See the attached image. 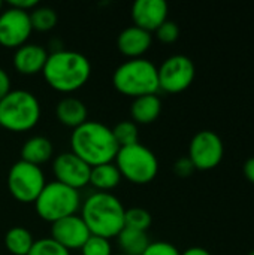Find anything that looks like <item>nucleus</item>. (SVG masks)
I'll list each match as a JSON object with an SVG mask.
<instances>
[{
	"label": "nucleus",
	"instance_id": "obj_17",
	"mask_svg": "<svg viewBox=\"0 0 254 255\" xmlns=\"http://www.w3.org/2000/svg\"><path fill=\"white\" fill-rule=\"evenodd\" d=\"M55 117L61 124L72 127V128H76L87 121L88 111H87V106L82 100L69 96V97L61 99L57 103Z\"/></svg>",
	"mask_w": 254,
	"mask_h": 255
},
{
	"label": "nucleus",
	"instance_id": "obj_20",
	"mask_svg": "<svg viewBox=\"0 0 254 255\" xmlns=\"http://www.w3.org/2000/svg\"><path fill=\"white\" fill-rule=\"evenodd\" d=\"M121 181V173L117 169L115 163H105L91 167L90 172V184L99 191L109 193V190L115 188Z\"/></svg>",
	"mask_w": 254,
	"mask_h": 255
},
{
	"label": "nucleus",
	"instance_id": "obj_5",
	"mask_svg": "<svg viewBox=\"0 0 254 255\" xmlns=\"http://www.w3.org/2000/svg\"><path fill=\"white\" fill-rule=\"evenodd\" d=\"M40 120V103L27 90H10L0 100V126L10 131H27Z\"/></svg>",
	"mask_w": 254,
	"mask_h": 255
},
{
	"label": "nucleus",
	"instance_id": "obj_12",
	"mask_svg": "<svg viewBox=\"0 0 254 255\" xmlns=\"http://www.w3.org/2000/svg\"><path fill=\"white\" fill-rule=\"evenodd\" d=\"M52 172L55 181L79 190L90 184L91 166H88L82 158H79L72 151L58 154L52 161Z\"/></svg>",
	"mask_w": 254,
	"mask_h": 255
},
{
	"label": "nucleus",
	"instance_id": "obj_1",
	"mask_svg": "<svg viewBox=\"0 0 254 255\" xmlns=\"http://www.w3.org/2000/svg\"><path fill=\"white\" fill-rule=\"evenodd\" d=\"M42 75L46 84L54 90L60 93H72L88 82L91 63L79 51L60 48L49 52Z\"/></svg>",
	"mask_w": 254,
	"mask_h": 255
},
{
	"label": "nucleus",
	"instance_id": "obj_8",
	"mask_svg": "<svg viewBox=\"0 0 254 255\" xmlns=\"http://www.w3.org/2000/svg\"><path fill=\"white\" fill-rule=\"evenodd\" d=\"M45 185L42 169L24 160L13 163L7 172V190L18 202L34 203Z\"/></svg>",
	"mask_w": 254,
	"mask_h": 255
},
{
	"label": "nucleus",
	"instance_id": "obj_13",
	"mask_svg": "<svg viewBox=\"0 0 254 255\" xmlns=\"http://www.w3.org/2000/svg\"><path fill=\"white\" fill-rule=\"evenodd\" d=\"M91 236L81 215H69L51 224V238L66 250H81Z\"/></svg>",
	"mask_w": 254,
	"mask_h": 255
},
{
	"label": "nucleus",
	"instance_id": "obj_33",
	"mask_svg": "<svg viewBox=\"0 0 254 255\" xmlns=\"http://www.w3.org/2000/svg\"><path fill=\"white\" fill-rule=\"evenodd\" d=\"M243 170H244L246 178H247L250 182H253L254 184V157H250V158L244 163Z\"/></svg>",
	"mask_w": 254,
	"mask_h": 255
},
{
	"label": "nucleus",
	"instance_id": "obj_27",
	"mask_svg": "<svg viewBox=\"0 0 254 255\" xmlns=\"http://www.w3.org/2000/svg\"><path fill=\"white\" fill-rule=\"evenodd\" d=\"M82 255H112V245L109 239L91 235L81 248Z\"/></svg>",
	"mask_w": 254,
	"mask_h": 255
},
{
	"label": "nucleus",
	"instance_id": "obj_15",
	"mask_svg": "<svg viewBox=\"0 0 254 255\" xmlns=\"http://www.w3.org/2000/svg\"><path fill=\"white\" fill-rule=\"evenodd\" d=\"M153 36L150 31L138 27V25H129L123 28L117 37V48L121 54H124L129 58H139L142 57L151 46Z\"/></svg>",
	"mask_w": 254,
	"mask_h": 255
},
{
	"label": "nucleus",
	"instance_id": "obj_10",
	"mask_svg": "<svg viewBox=\"0 0 254 255\" xmlns=\"http://www.w3.org/2000/svg\"><path fill=\"white\" fill-rule=\"evenodd\" d=\"M225 146L222 137L213 130L198 131L189 145V158L199 170H210L223 160Z\"/></svg>",
	"mask_w": 254,
	"mask_h": 255
},
{
	"label": "nucleus",
	"instance_id": "obj_4",
	"mask_svg": "<svg viewBox=\"0 0 254 255\" xmlns=\"http://www.w3.org/2000/svg\"><path fill=\"white\" fill-rule=\"evenodd\" d=\"M112 84L118 93L133 99L157 94L160 90L157 66L144 57L129 58L114 70Z\"/></svg>",
	"mask_w": 254,
	"mask_h": 255
},
{
	"label": "nucleus",
	"instance_id": "obj_28",
	"mask_svg": "<svg viewBox=\"0 0 254 255\" xmlns=\"http://www.w3.org/2000/svg\"><path fill=\"white\" fill-rule=\"evenodd\" d=\"M157 39L165 42V43H172L178 39L180 36V27L175 21L172 19H166L163 24L159 25V28L156 30Z\"/></svg>",
	"mask_w": 254,
	"mask_h": 255
},
{
	"label": "nucleus",
	"instance_id": "obj_6",
	"mask_svg": "<svg viewBox=\"0 0 254 255\" xmlns=\"http://www.w3.org/2000/svg\"><path fill=\"white\" fill-rule=\"evenodd\" d=\"M81 203L79 190L67 187L58 181H52L43 187L34 200V208L42 220L52 224L64 217L75 215L81 208Z\"/></svg>",
	"mask_w": 254,
	"mask_h": 255
},
{
	"label": "nucleus",
	"instance_id": "obj_23",
	"mask_svg": "<svg viewBox=\"0 0 254 255\" xmlns=\"http://www.w3.org/2000/svg\"><path fill=\"white\" fill-rule=\"evenodd\" d=\"M30 21L33 30L39 31H48L55 27L58 21V15L52 7L48 6H37L30 13Z\"/></svg>",
	"mask_w": 254,
	"mask_h": 255
},
{
	"label": "nucleus",
	"instance_id": "obj_37",
	"mask_svg": "<svg viewBox=\"0 0 254 255\" xmlns=\"http://www.w3.org/2000/svg\"><path fill=\"white\" fill-rule=\"evenodd\" d=\"M112 255H126V254H123V253H120V254H112Z\"/></svg>",
	"mask_w": 254,
	"mask_h": 255
},
{
	"label": "nucleus",
	"instance_id": "obj_36",
	"mask_svg": "<svg viewBox=\"0 0 254 255\" xmlns=\"http://www.w3.org/2000/svg\"><path fill=\"white\" fill-rule=\"evenodd\" d=\"M249 255H254V250L253 251H250V253H249Z\"/></svg>",
	"mask_w": 254,
	"mask_h": 255
},
{
	"label": "nucleus",
	"instance_id": "obj_30",
	"mask_svg": "<svg viewBox=\"0 0 254 255\" xmlns=\"http://www.w3.org/2000/svg\"><path fill=\"white\" fill-rule=\"evenodd\" d=\"M195 164L192 163V160L189 157H181L175 161L174 164V170L178 176L181 178H186V176H190L193 172H195Z\"/></svg>",
	"mask_w": 254,
	"mask_h": 255
},
{
	"label": "nucleus",
	"instance_id": "obj_11",
	"mask_svg": "<svg viewBox=\"0 0 254 255\" xmlns=\"http://www.w3.org/2000/svg\"><path fill=\"white\" fill-rule=\"evenodd\" d=\"M31 31L30 12L10 6L0 12V45L6 48H18L27 43Z\"/></svg>",
	"mask_w": 254,
	"mask_h": 255
},
{
	"label": "nucleus",
	"instance_id": "obj_24",
	"mask_svg": "<svg viewBox=\"0 0 254 255\" xmlns=\"http://www.w3.org/2000/svg\"><path fill=\"white\" fill-rule=\"evenodd\" d=\"M112 133H114V137H115V140H117V143H118L120 148L139 142L138 124H135L130 120L121 121V123L115 124V127L112 128Z\"/></svg>",
	"mask_w": 254,
	"mask_h": 255
},
{
	"label": "nucleus",
	"instance_id": "obj_2",
	"mask_svg": "<svg viewBox=\"0 0 254 255\" xmlns=\"http://www.w3.org/2000/svg\"><path fill=\"white\" fill-rule=\"evenodd\" d=\"M70 146L72 152L91 167L112 163L120 149L112 128L103 123L90 120L73 128L70 136Z\"/></svg>",
	"mask_w": 254,
	"mask_h": 255
},
{
	"label": "nucleus",
	"instance_id": "obj_16",
	"mask_svg": "<svg viewBox=\"0 0 254 255\" xmlns=\"http://www.w3.org/2000/svg\"><path fill=\"white\" fill-rule=\"evenodd\" d=\"M49 52L37 43H24L13 52V66L22 75H36L43 70Z\"/></svg>",
	"mask_w": 254,
	"mask_h": 255
},
{
	"label": "nucleus",
	"instance_id": "obj_35",
	"mask_svg": "<svg viewBox=\"0 0 254 255\" xmlns=\"http://www.w3.org/2000/svg\"><path fill=\"white\" fill-rule=\"evenodd\" d=\"M1 7H3V3H1V0H0V12H1Z\"/></svg>",
	"mask_w": 254,
	"mask_h": 255
},
{
	"label": "nucleus",
	"instance_id": "obj_34",
	"mask_svg": "<svg viewBox=\"0 0 254 255\" xmlns=\"http://www.w3.org/2000/svg\"><path fill=\"white\" fill-rule=\"evenodd\" d=\"M181 255H211V253L202 247H192V248L186 250L184 253H181Z\"/></svg>",
	"mask_w": 254,
	"mask_h": 255
},
{
	"label": "nucleus",
	"instance_id": "obj_9",
	"mask_svg": "<svg viewBox=\"0 0 254 255\" xmlns=\"http://www.w3.org/2000/svg\"><path fill=\"white\" fill-rule=\"evenodd\" d=\"M157 73L160 90L166 93H181L192 85L196 75V67L190 57L175 54L168 57L160 67H157Z\"/></svg>",
	"mask_w": 254,
	"mask_h": 255
},
{
	"label": "nucleus",
	"instance_id": "obj_22",
	"mask_svg": "<svg viewBox=\"0 0 254 255\" xmlns=\"http://www.w3.org/2000/svg\"><path fill=\"white\" fill-rule=\"evenodd\" d=\"M33 244H34V239L31 233L27 229L19 227V226L9 229L4 236L6 250L12 255H27L30 253Z\"/></svg>",
	"mask_w": 254,
	"mask_h": 255
},
{
	"label": "nucleus",
	"instance_id": "obj_26",
	"mask_svg": "<svg viewBox=\"0 0 254 255\" xmlns=\"http://www.w3.org/2000/svg\"><path fill=\"white\" fill-rule=\"evenodd\" d=\"M27 255H70V251L55 242L52 238H40L34 241Z\"/></svg>",
	"mask_w": 254,
	"mask_h": 255
},
{
	"label": "nucleus",
	"instance_id": "obj_18",
	"mask_svg": "<svg viewBox=\"0 0 254 255\" xmlns=\"http://www.w3.org/2000/svg\"><path fill=\"white\" fill-rule=\"evenodd\" d=\"M162 112V100L157 94L135 97L130 105V117L135 124H151Z\"/></svg>",
	"mask_w": 254,
	"mask_h": 255
},
{
	"label": "nucleus",
	"instance_id": "obj_19",
	"mask_svg": "<svg viewBox=\"0 0 254 255\" xmlns=\"http://www.w3.org/2000/svg\"><path fill=\"white\" fill-rule=\"evenodd\" d=\"M52 142L45 136H31L21 146V160L40 166L52 157Z\"/></svg>",
	"mask_w": 254,
	"mask_h": 255
},
{
	"label": "nucleus",
	"instance_id": "obj_21",
	"mask_svg": "<svg viewBox=\"0 0 254 255\" xmlns=\"http://www.w3.org/2000/svg\"><path fill=\"white\" fill-rule=\"evenodd\" d=\"M118 247L126 255H142L150 245V238L147 232L124 227L117 236Z\"/></svg>",
	"mask_w": 254,
	"mask_h": 255
},
{
	"label": "nucleus",
	"instance_id": "obj_3",
	"mask_svg": "<svg viewBox=\"0 0 254 255\" xmlns=\"http://www.w3.org/2000/svg\"><path fill=\"white\" fill-rule=\"evenodd\" d=\"M124 206L111 193L96 191L81 203V217L91 235L106 239L117 238L124 229Z\"/></svg>",
	"mask_w": 254,
	"mask_h": 255
},
{
	"label": "nucleus",
	"instance_id": "obj_29",
	"mask_svg": "<svg viewBox=\"0 0 254 255\" xmlns=\"http://www.w3.org/2000/svg\"><path fill=\"white\" fill-rule=\"evenodd\" d=\"M142 255H181V253L175 245L165 241H157V242H150V245L147 247Z\"/></svg>",
	"mask_w": 254,
	"mask_h": 255
},
{
	"label": "nucleus",
	"instance_id": "obj_32",
	"mask_svg": "<svg viewBox=\"0 0 254 255\" xmlns=\"http://www.w3.org/2000/svg\"><path fill=\"white\" fill-rule=\"evenodd\" d=\"M10 7H16L21 10H33L34 7H37V0H9L7 1Z\"/></svg>",
	"mask_w": 254,
	"mask_h": 255
},
{
	"label": "nucleus",
	"instance_id": "obj_25",
	"mask_svg": "<svg viewBox=\"0 0 254 255\" xmlns=\"http://www.w3.org/2000/svg\"><path fill=\"white\" fill-rule=\"evenodd\" d=\"M153 223L151 214L144 208H130L124 212V227L147 232Z\"/></svg>",
	"mask_w": 254,
	"mask_h": 255
},
{
	"label": "nucleus",
	"instance_id": "obj_31",
	"mask_svg": "<svg viewBox=\"0 0 254 255\" xmlns=\"http://www.w3.org/2000/svg\"><path fill=\"white\" fill-rule=\"evenodd\" d=\"M10 90H12V88H10V78H9L7 72H6L3 67H0V100H1Z\"/></svg>",
	"mask_w": 254,
	"mask_h": 255
},
{
	"label": "nucleus",
	"instance_id": "obj_14",
	"mask_svg": "<svg viewBox=\"0 0 254 255\" xmlns=\"http://www.w3.org/2000/svg\"><path fill=\"white\" fill-rule=\"evenodd\" d=\"M168 10L165 0H136L132 6V19L135 25L151 33L168 19Z\"/></svg>",
	"mask_w": 254,
	"mask_h": 255
},
{
	"label": "nucleus",
	"instance_id": "obj_7",
	"mask_svg": "<svg viewBox=\"0 0 254 255\" xmlns=\"http://www.w3.org/2000/svg\"><path fill=\"white\" fill-rule=\"evenodd\" d=\"M114 161L121 178L139 185L151 182L159 172L157 155L139 142L121 146Z\"/></svg>",
	"mask_w": 254,
	"mask_h": 255
}]
</instances>
